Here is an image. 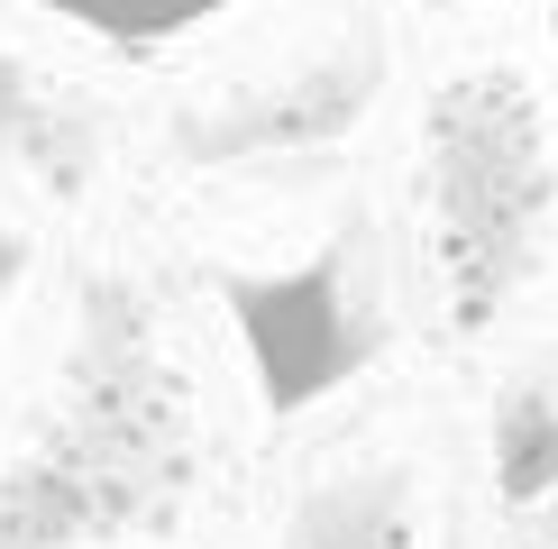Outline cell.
Returning <instances> with one entry per match:
<instances>
[{"instance_id": "6da1fadb", "label": "cell", "mask_w": 558, "mask_h": 549, "mask_svg": "<svg viewBox=\"0 0 558 549\" xmlns=\"http://www.w3.org/2000/svg\"><path fill=\"white\" fill-rule=\"evenodd\" d=\"M19 10H46V19H64V28L101 37V46L147 56V46H174V37L211 28L229 10H247V0H19Z\"/></svg>"}, {"instance_id": "7a4b0ae2", "label": "cell", "mask_w": 558, "mask_h": 549, "mask_svg": "<svg viewBox=\"0 0 558 549\" xmlns=\"http://www.w3.org/2000/svg\"><path fill=\"white\" fill-rule=\"evenodd\" d=\"M0 303H10V247H0Z\"/></svg>"}]
</instances>
